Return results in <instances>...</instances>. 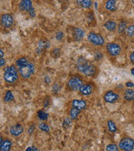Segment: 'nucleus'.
<instances>
[{
  "label": "nucleus",
  "mask_w": 134,
  "mask_h": 151,
  "mask_svg": "<svg viewBox=\"0 0 134 151\" xmlns=\"http://www.w3.org/2000/svg\"><path fill=\"white\" fill-rule=\"evenodd\" d=\"M4 81L8 85H15L19 80V73L16 65L12 64V65H6L4 68Z\"/></svg>",
  "instance_id": "f257e3e1"
},
{
  "label": "nucleus",
  "mask_w": 134,
  "mask_h": 151,
  "mask_svg": "<svg viewBox=\"0 0 134 151\" xmlns=\"http://www.w3.org/2000/svg\"><path fill=\"white\" fill-rule=\"evenodd\" d=\"M85 82L83 76L79 73L73 74L69 77L67 83H66V90L69 92H76L79 91L80 87Z\"/></svg>",
  "instance_id": "f03ea898"
},
{
  "label": "nucleus",
  "mask_w": 134,
  "mask_h": 151,
  "mask_svg": "<svg viewBox=\"0 0 134 151\" xmlns=\"http://www.w3.org/2000/svg\"><path fill=\"white\" fill-rule=\"evenodd\" d=\"M18 70H19L20 78L22 80L26 81V80L30 79L35 73V65L34 62L29 61L26 65L18 67Z\"/></svg>",
  "instance_id": "7ed1b4c3"
},
{
  "label": "nucleus",
  "mask_w": 134,
  "mask_h": 151,
  "mask_svg": "<svg viewBox=\"0 0 134 151\" xmlns=\"http://www.w3.org/2000/svg\"><path fill=\"white\" fill-rule=\"evenodd\" d=\"M87 40L89 43L96 47H102L106 45V40L104 36L102 34L95 31H90L87 34Z\"/></svg>",
  "instance_id": "20e7f679"
},
{
  "label": "nucleus",
  "mask_w": 134,
  "mask_h": 151,
  "mask_svg": "<svg viewBox=\"0 0 134 151\" xmlns=\"http://www.w3.org/2000/svg\"><path fill=\"white\" fill-rule=\"evenodd\" d=\"M105 49L108 55L112 58H117L123 52L122 45L116 41L107 42L105 45Z\"/></svg>",
  "instance_id": "39448f33"
},
{
  "label": "nucleus",
  "mask_w": 134,
  "mask_h": 151,
  "mask_svg": "<svg viewBox=\"0 0 134 151\" xmlns=\"http://www.w3.org/2000/svg\"><path fill=\"white\" fill-rule=\"evenodd\" d=\"M19 10L22 13L28 14L32 19L36 16V11L33 5L32 0H21L19 4Z\"/></svg>",
  "instance_id": "423d86ee"
},
{
  "label": "nucleus",
  "mask_w": 134,
  "mask_h": 151,
  "mask_svg": "<svg viewBox=\"0 0 134 151\" xmlns=\"http://www.w3.org/2000/svg\"><path fill=\"white\" fill-rule=\"evenodd\" d=\"M0 22H1V26L3 29L6 30H9L14 25V16L10 13H4L2 14L0 17Z\"/></svg>",
  "instance_id": "0eeeda50"
},
{
  "label": "nucleus",
  "mask_w": 134,
  "mask_h": 151,
  "mask_svg": "<svg viewBox=\"0 0 134 151\" xmlns=\"http://www.w3.org/2000/svg\"><path fill=\"white\" fill-rule=\"evenodd\" d=\"M118 147L121 150L123 151H132L134 150V139L128 137V136H124L123 137L119 143Z\"/></svg>",
  "instance_id": "6e6552de"
},
{
  "label": "nucleus",
  "mask_w": 134,
  "mask_h": 151,
  "mask_svg": "<svg viewBox=\"0 0 134 151\" xmlns=\"http://www.w3.org/2000/svg\"><path fill=\"white\" fill-rule=\"evenodd\" d=\"M96 89V85L92 81H88V82H84L83 85L80 86L79 89V94L83 97H90L93 94Z\"/></svg>",
  "instance_id": "1a4fd4ad"
},
{
  "label": "nucleus",
  "mask_w": 134,
  "mask_h": 151,
  "mask_svg": "<svg viewBox=\"0 0 134 151\" xmlns=\"http://www.w3.org/2000/svg\"><path fill=\"white\" fill-rule=\"evenodd\" d=\"M120 94L119 92L115 90H107L103 93V100L104 102L109 104L117 103L120 100Z\"/></svg>",
  "instance_id": "9d476101"
},
{
  "label": "nucleus",
  "mask_w": 134,
  "mask_h": 151,
  "mask_svg": "<svg viewBox=\"0 0 134 151\" xmlns=\"http://www.w3.org/2000/svg\"><path fill=\"white\" fill-rule=\"evenodd\" d=\"M9 131V134H10L11 136H13L14 138H18L24 134V127L20 123H17V124L11 125Z\"/></svg>",
  "instance_id": "9b49d317"
},
{
  "label": "nucleus",
  "mask_w": 134,
  "mask_h": 151,
  "mask_svg": "<svg viewBox=\"0 0 134 151\" xmlns=\"http://www.w3.org/2000/svg\"><path fill=\"white\" fill-rule=\"evenodd\" d=\"M98 73H99V69H98L97 65L91 62V64L86 67L81 74H83L87 77H90V78H95L98 75Z\"/></svg>",
  "instance_id": "f8f14e48"
},
{
  "label": "nucleus",
  "mask_w": 134,
  "mask_h": 151,
  "mask_svg": "<svg viewBox=\"0 0 134 151\" xmlns=\"http://www.w3.org/2000/svg\"><path fill=\"white\" fill-rule=\"evenodd\" d=\"M71 34L73 40L75 42H79L84 39L86 32L81 27H73L71 29Z\"/></svg>",
  "instance_id": "ddd939ff"
},
{
  "label": "nucleus",
  "mask_w": 134,
  "mask_h": 151,
  "mask_svg": "<svg viewBox=\"0 0 134 151\" xmlns=\"http://www.w3.org/2000/svg\"><path fill=\"white\" fill-rule=\"evenodd\" d=\"M49 41L46 39H40L37 43L36 46V52L38 55H42L44 53L47 49L49 47Z\"/></svg>",
  "instance_id": "4468645a"
},
{
  "label": "nucleus",
  "mask_w": 134,
  "mask_h": 151,
  "mask_svg": "<svg viewBox=\"0 0 134 151\" xmlns=\"http://www.w3.org/2000/svg\"><path fill=\"white\" fill-rule=\"evenodd\" d=\"M90 64H91V61L84 56H79L76 60V67L80 73H82Z\"/></svg>",
  "instance_id": "2eb2a0df"
},
{
  "label": "nucleus",
  "mask_w": 134,
  "mask_h": 151,
  "mask_svg": "<svg viewBox=\"0 0 134 151\" xmlns=\"http://www.w3.org/2000/svg\"><path fill=\"white\" fill-rule=\"evenodd\" d=\"M70 106L74 107V108L80 109V111H84L88 108V103L85 99H73L70 102Z\"/></svg>",
  "instance_id": "dca6fc26"
},
{
  "label": "nucleus",
  "mask_w": 134,
  "mask_h": 151,
  "mask_svg": "<svg viewBox=\"0 0 134 151\" xmlns=\"http://www.w3.org/2000/svg\"><path fill=\"white\" fill-rule=\"evenodd\" d=\"M103 28L108 31V32H117V29H118V22L116 21L113 19H109L103 24Z\"/></svg>",
  "instance_id": "f3484780"
},
{
  "label": "nucleus",
  "mask_w": 134,
  "mask_h": 151,
  "mask_svg": "<svg viewBox=\"0 0 134 151\" xmlns=\"http://www.w3.org/2000/svg\"><path fill=\"white\" fill-rule=\"evenodd\" d=\"M104 9L107 12H116L118 9V1L117 0H106L104 4Z\"/></svg>",
  "instance_id": "a211bd4d"
},
{
  "label": "nucleus",
  "mask_w": 134,
  "mask_h": 151,
  "mask_svg": "<svg viewBox=\"0 0 134 151\" xmlns=\"http://www.w3.org/2000/svg\"><path fill=\"white\" fill-rule=\"evenodd\" d=\"M129 23L127 19H121L118 23V29H117V33L119 35H125L126 29L128 26Z\"/></svg>",
  "instance_id": "6ab92c4d"
},
{
  "label": "nucleus",
  "mask_w": 134,
  "mask_h": 151,
  "mask_svg": "<svg viewBox=\"0 0 134 151\" xmlns=\"http://www.w3.org/2000/svg\"><path fill=\"white\" fill-rule=\"evenodd\" d=\"M123 97L126 102H134V89L133 88H126L123 92Z\"/></svg>",
  "instance_id": "aec40b11"
},
{
  "label": "nucleus",
  "mask_w": 134,
  "mask_h": 151,
  "mask_svg": "<svg viewBox=\"0 0 134 151\" xmlns=\"http://www.w3.org/2000/svg\"><path fill=\"white\" fill-rule=\"evenodd\" d=\"M75 4L80 9H91L93 5L92 0H75Z\"/></svg>",
  "instance_id": "412c9836"
},
{
  "label": "nucleus",
  "mask_w": 134,
  "mask_h": 151,
  "mask_svg": "<svg viewBox=\"0 0 134 151\" xmlns=\"http://www.w3.org/2000/svg\"><path fill=\"white\" fill-rule=\"evenodd\" d=\"M12 146H13V142L8 138L4 139L3 140L0 141V150L1 151L10 150Z\"/></svg>",
  "instance_id": "4be33fe9"
},
{
  "label": "nucleus",
  "mask_w": 134,
  "mask_h": 151,
  "mask_svg": "<svg viewBox=\"0 0 134 151\" xmlns=\"http://www.w3.org/2000/svg\"><path fill=\"white\" fill-rule=\"evenodd\" d=\"M82 111H80V109H77V108H74V107H71L70 106V108H69L68 109V113H69V116H70V118L73 121H75V120H77L78 118L80 117V114Z\"/></svg>",
  "instance_id": "5701e85b"
},
{
  "label": "nucleus",
  "mask_w": 134,
  "mask_h": 151,
  "mask_svg": "<svg viewBox=\"0 0 134 151\" xmlns=\"http://www.w3.org/2000/svg\"><path fill=\"white\" fill-rule=\"evenodd\" d=\"M107 130L110 134H114L117 133L118 131V126L116 123L114 122V120L113 119H108L107 122Z\"/></svg>",
  "instance_id": "b1692460"
},
{
  "label": "nucleus",
  "mask_w": 134,
  "mask_h": 151,
  "mask_svg": "<svg viewBox=\"0 0 134 151\" xmlns=\"http://www.w3.org/2000/svg\"><path fill=\"white\" fill-rule=\"evenodd\" d=\"M3 101L4 103H9L14 101V96L13 94V92L10 90H7L4 96H3Z\"/></svg>",
  "instance_id": "393cba45"
},
{
  "label": "nucleus",
  "mask_w": 134,
  "mask_h": 151,
  "mask_svg": "<svg viewBox=\"0 0 134 151\" xmlns=\"http://www.w3.org/2000/svg\"><path fill=\"white\" fill-rule=\"evenodd\" d=\"M125 36L128 39H133L134 38V23H130L126 29Z\"/></svg>",
  "instance_id": "a878e982"
},
{
  "label": "nucleus",
  "mask_w": 134,
  "mask_h": 151,
  "mask_svg": "<svg viewBox=\"0 0 134 151\" xmlns=\"http://www.w3.org/2000/svg\"><path fill=\"white\" fill-rule=\"evenodd\" d=\"M29 62V60L27 56H20V57L17 58L15 60V65L17 67H20V66L28 64Z\"/></svg>",
  "instance_id": "bb28decb"
},
{
  "label": "nucleus",
  "mask_w": 134,
  "mask_h": 151,
  "mask_svg": "<svg viewBox=\"0 0 134 151\" xmlns=\"http://www.w3.org/2000/svg\"><path fill=\"white\" fill-rule=\"evenodd\" d=\"M87 15H86V19H87V22H88V24H94V23H96V17H95V13L93 12L92 10L88 11L87 13Z\"/></svg>",
  "instance_id": "cd10ccee"
},
{
  "label": "nucleus",
  "mask_w": 134,
  "mask_h": 151,
  "mask_svg": "<svg viewBox=\"0 0 134 151\" xmlns=\"http://www.w3.org/2000/svg\"><path fill=\"white\" fill-rule=\"evenodd\" d=\"M37 117L41 121H46L49 119V114L46 112H44L43 109H41L37 112Z\"/></svg>",
  "instance_id": "c85d7f7f"
},
{
  "label": "nucleus",
  "mask_w": 134,
  "mask_h": 151,
  "mask_svg": "<svg viewBox=\"0 0 134 151\" xmlns=\"http://www.w3.org/2000/svg\"><path fill=\"white\" fill-rule=\"evenodd\" d=\"M38 128H39V129L40 130V131H42V132H44V133L49 134V131H50L49 126L46 123H44V122H41L40 124L38 125Z\"/></svg>",
  "instance_id": "c756f323"
},
{
  "label": "nucleus",
  "mask_w": 134,
  "mask_h": 151,
  "mask_svg": "<svg viewBox=\"0 0 134 151\" xmlns=\"http://www.w3.org/2000/svg\"><path fill=\"white\" fill-rule=\"evenodd\" d=\"M72 119H70V118H65V119L63 120V123H62V126H63V128H64V129H69L70 126H71V124H72Z\"/></svg>",
  "instance_id": "7c9ffc66"
},
{
  "label": "nucleus",
  "mask_w": 134,
  "mask_h": 151,
  "mask_svg": "<svg viewBox=\"0 0 134 151\" xmlns=\"http://www.w3.org/2000/svg\"><path fill=\"white\" fill-rule=\"evenodd\" d=\"M61 55V50L59 48H54L51 51H50V55L53 58H58Z\"/></svg>",
  "instance_id": "2f4dec72"
},
{
  "label": "nucleus",
  "mask_w": 134,
  "mask_h": 151,
  "mask_svg": "<svg viewBox=\"0 0 134 151\" xmlns=\"http://www.w3.org/2000/svg\"><path fill=\"white\" fill-rule=\"evenodd\" d=\"M54 37L58 41H63L64 39V33L62 30H58L55 33Z\"/></svg>",
  "instance_id": "473e14b6"
},
{
  "label": "nucleus",
  "mask_w": 134,
  "mask_h": 151,
  "mask_svg": "<svg viewBox=\"0 0 134 151\" xmlns=\"http://www.w3.org/2000/svg\"><path fill=\"white\" fill-rule=\"evenodd\" d=\"M120 149L118 147V145H115V144H109L106 147L107 151H118Z\"/></svg>",
  "instance_id": "72a5a7b5"
},
{
  "label": "nucleus",
  "mask_w": 134,
  "mask_h": 151,
  "mask_svg": "<svg viewBox=\"0 0 134 151\" xmlns=\"http://www.w3.org/2000/svg\"><path fill=\"white\" fill-rule=\"evenodd\" d=\"M103 58V53L101 51H97L95 54H94V59L96 61H100Z\"/></svg>",
  "instance_id": "f704fd0d"
},
{
  "label": "nucleus",
  "mask_w": 134,
  "mask_h": 151,
  "mask_svg": "<svg viewBox=\"0 0 134 151\" xmlns=\"http://www.w3.org/2000/svg\"><path fill=\"white\" fill-rule=\"evenodd\" d=\"M50 103H51V99L49 98V97H46L45 99L44 100V108H48L49 106L50 105Z\"/></svg>",
  "instance_id": "c9c22d12"
},
{
  "label": "nucleus",
  "mask_w": 134,
  "mask_h": 151,
  "mask_svg": "<svg viewBox=\"0 0 134 151\" xmlns=\"http://www.w3.org/2000/svg\"><path fill=\"white\" fill-rule=\"evenodd\" d=\"M35 125L34 124H32L29 128V129H28V133H29V135H32L34 134V130H35Z\"/></svg>",
  "instance_id": "e433bc0d"
},
{
  "label": "nucleus",
  "mask_w": 134,
  "mask_h": 151,
  "mask_svg": "<svg viewBox=\"0 0 134 151\" xmlns=\"http://www.w3.org/2000/svg\"><path fill=\"white\" fill-rule=\"evenodd\" d=\"M129 61L132 65H134V50L129 55Z\"/></svg>",
  "instance_id": "4c0bfd02"
},
{
  "label": "nucleus",
  "mask_w": 134,
  "mask_h": 151,
  "mask_svg": "<svg viewBox=\"0 0 134 151\" xmlns=\"http://www.w3.org/2000/svg\"><path fill=\"white\" fill-rule=\"evenodd\" d=\"M125 86H127V88H133L134 87V83L133 82H132V81H128V82H126V84H125Z\"/></svg>",
  "instance_id": "58836bf2"
},
{
  "label": "nucleus",
  "mask_w": 134,
  "mask_h": 151,
  "mask_svg": "<svg viewBox=\"0 0 134 151\" xmlns=\"http://www.w3.org/2000/svg\"><path fill=\"white\" fill-rule=\"evenodd\" d=\"M5 59H4V57L0 59V65H1V67H5V66H4V65H5Z\"/></svg>",
  "instance_id": "ea45409f"
},
{
  "label": "nucleus",
  "mask_w": 134,
  "mask_h": 151,
  "mask_svg": "<svg viewBox=\"0 0 134 151\" xmlns=\"http://www.w3.org/2000/svg\"><path fill=\"white\" fill-rule=\"evenodd\" d=\"M25 150H26V151H30V150L37 151L38 149L36 148V147H34V146H31V147H29V148H27Z\"/></svg>",
  "instance_id": "a19ab883"
},
{
  "label": "nucleus",
  "mask_w": 134,
  "mask_h": 151,
  "mask_svg": "<svg viewBox=\"0 0 134 151\" xmlns=\"http://www.w3.org/2000/svg\"><path fill=\"white\" fill-rule=\"evenodd\" d=\"M130 72H131V74L133 76H134V67H133L131 70H130Z\"/></svg>",
  "instance_id": "79ce46f5"
},
{
  "label": "nucleus",
  "mask_w": 134,
  "mask_h": 151,
  "mask_svg": "<svg viewBox=\"0 0 134 151\" xmlns=\"http://www.w3.org/2000/svg\"><path fill=\"white\" fill-rule=\"evenodd\" d=\"M44 1H45L46 3H50V2H52L53 0H44Z\"/></svg>",
  "instance_id": "37998d69"
},
{
  "label": "nucleus",
  "mask_w": 134,
  "mask_h": 151,
  "mask_svg": "<svg viewBox=\"0 0 134 151\" xmlns=\"http://www.w3.org/2000/svg\"><path fill=\"white\" fill-rule=\"evenodd\" d=\"M131 3H132V4L134 5V0H131Z\"/></svg>",
  "instance_id": "c03bdc74"
},
{
  "label": "nucleus",
  "mask_w": 134,
  "mask_h": 151,
  "mask_svg": "<svg viewBox=\"0 0 134 151\" xmlns=\"http://www.w3.org/2000/svg\"><path fill=\"white\" fill-rule=\"evenodd\" d=\"M63 1H65V2H67V1H70V0H63Z\"/></svg>",
  "instance_id": "a18cd8bd"
}]
</instances>
